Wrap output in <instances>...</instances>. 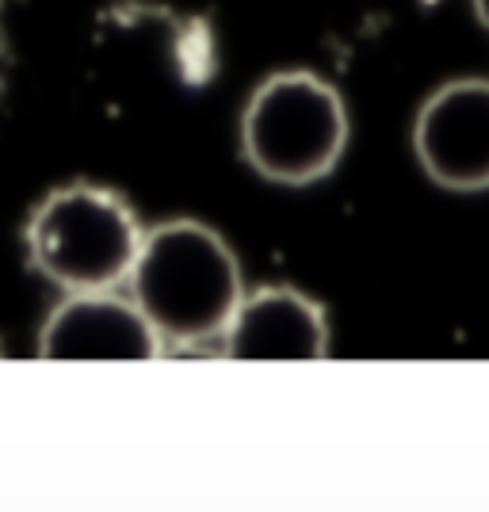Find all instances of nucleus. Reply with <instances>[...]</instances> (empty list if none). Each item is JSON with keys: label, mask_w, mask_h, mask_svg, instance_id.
Returning a JSON list of instances; mask_svg holds the SVG:
<instances>
[{"label": "nucleus", "mask_w": 489, "mask_h": 512, "mask_svg": "<svg viewBox=\"0 0 489 512\" xmlns=\"http://www.w3.org/2000/svg\"><path fill=\"white\" fill-rule=\"evenodd\" d=\"M127 287L165 348L222 344L245 299L234 249L195 218L146 230Z\"/></svg>", "instance_id": "1"}, {"label": "nucleus", "mask_w": 489, "mask_h": 512, "mask_svg": "<svg viewBox=\"0 0 489 512\" xmlns=\"http://www.w3.org/2000/svg\"><path fill=\"white\" fill-rule=\"evenodd\" d=\"M142 237L146 230L123 195L81 180L54 188L31 211L23 245L39 276L62 287L65 295H77L123 287Z\"/></svg>", "instance_id": "2"}, {"label": "nucleus", "mask_w": 489, "mask_h": 512, "mask_svg": "<svg viewBox=\"0 0 489 512\" xmlns=\"http://www.w3.org/2000/svg\"><path fill=\"white\" fill-rule=\"evenodd\" d=\"M348 130L337 88L318 73L283 69L264 77L241 111V157L272 184L306 188L341 165Z\"/></svg>", "instance_id": "3"}, {"label": "nucleus", "mask_w": 489, "mask_h": 512, "mask_svg": "<svg viewBox=\"0 0 489 512\" xmlns=\"http://www.w3.org/2000/svg\"><path fill=\"white\" fill-rule=\"evenodd\" d=\"M413 153L447 192L489 188V81L463 77L428 96L413 123Z\"/></svg>", "instance_id": "4"}, {"label": "nucleus", "mask_w": 489, "mask_h": 512, "mask_svg": "<svg viewBox=\"0 0 489 512\" xmlns=\"http://www.w3.org/2000/svg\"><path fill=\"white\" fill-rule=\"evenodd\" d=\"M165 344L134 299L77 291L54 306L39 333L43 360H157Z\"/></svg>", "instance_id": "5"}, {"label": "nucleus", "mask_w": 489, "mask_h": 512, "mask_svg": "<svg viewBox=\"0 0 489 512\" xmlns=\"http://www.w3.org/2000/svg\"><path fill=\"white\" fill-rule=\"evenodd\" d=\"M230 360H321L329 356V321L295 287H260L245 295L222 337Z\"/></svg>", "instance_id": "6"}, {"label": "nucleus", "mask_w": 489, "mask_h": 512, "mask_svg": "<svg viewBox=\"0 0 489 512\" xmlns=\"http://www.w3.org/2000/svg\"><path fill=\"white\" fill-rule=\"evenodd\" d=\"M474 4V16H478V23L482 27H489V0H470Z\"/></svg>", "instance_id": "7"}]
</instances>
